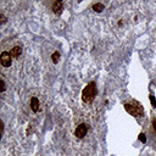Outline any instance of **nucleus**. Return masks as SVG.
Returning a JSON list of instances; mask_svg holds the SVG:
<instances>
[{
	"label": "nucleus",
	"mask_w": 156,
	"mask_h": 156,
	"mask_svg": "<svg viewBox=\"0 0 156 156\" xmlns=\"http://www.w3.org/2000/svg\"><path fill=\"white\" fill-rule=\"evenodd\" d=\"M96 95V85L94 82H90L85 85V88L82 91V99L84 103H91Z\"/></svg>",
	"instance_id": "nucleus-1"
},
{
	"label": "nucleus",
	"mask_w": 156,
	"mask_h": 156,
	"mask_svg": "<svg viewBox=\"0 0 156 156\" xmlns=\"http://www.w3.org/2000/svg\"><path fill=\"white\" fill-rule=\"evenodd\" d=\"M125 109H126V111H127L128 113H131L132 116H135V117L143 116V113H144L143 106H141L139 103H137V101L125 104Z\"/></svg>",
	"instance_id": "nucleus-2"
},
{
	"label": "nucleus",
	"mask_w": 156,
	"mask_h": 156,
	"mask_svg": "<svg viewBox=\"0 0 156 156\" xmlns=\"http://www.w3.org/2000/svg\"><path fill=\"white\" fill-rule=\"evenodd\" d=\"M0 62H1V65L4 67H10L11 66V55L10 53H7V51H3L1 55H0Z\"/></svg>",
	"instance_id": "nucleus-3"
},
{
	"label": "nucleus",
	"mask_w": 156,
	"mask_h": 156,
	"mask_svg": "<svg viewBox=\"0 0 156 156\" xmlns=\"http://www.w3.org/2000/svg\"><path fill=\"white\" fill-rule=\"evenodd\" d=\"M87 132H88V127H87V125H84V123H82V125H79L77 128H76V132H75V134L77 138H84L85 134H87Z\"/></svg>",
	"instance_id": "nucleus-4"
},
{
	"label": "nucleus",
	"mask_w": 156,
	"mask_h": 156,
	"mask_svg": "<svg viewBox=\"0 0 156 156\" xmlns=\"http://www.w3.org/2000/svg\"><path fill=\"white\" fill-rule=\"evenodd\" d=\"M63 10V4L62 1H55L53 4V11L54 13H56V15H60Z\"/></svg>",
	"instance_id": "nucleus-5"
},
{
	"label": "nucleus",
	"mask_w": 156,
	"mask_h": 156,
	"mask_svg": "<svg viewBox=\"0 0 156 156\" xmlns=\"http://www.w3.org/2000/svg\"><path fill=\"white\" fill-rule=\"evenodd\" d=\"M21 54H22V48H21V47H18V45H16V47H13V48L10 50V55H11V57H13V59L18 57Z\"/></svg>",
	"instance_id": "nucleus-6"
},
{
	"label": "nucleus",
	"mask_w": 156,
	"mask_h": 156,
	"mask_svg": "<svg viewBox=\"0 0 156 156\" xmlns=\"http://www.w3.org/2000/svg\"><path fill=\"white\" fill-rule=\"evenodd\" d=\"M31 107L33 110V112H37L39 110V100L37 99L35 96H33V98L31 99Z\"/></svg>",
	"instance_id": "nucleus-7"
},
{
	"label": "nucleus",
	"mask_w": 156,
	"mask_h": 156,
	"mask_svg": "<svg viewBox=\"0 0 156 156\" xmlns=\"http://www.w3.org/2000/svg\"><path fill=\"white\" fill-rule=\"evenodd\" d=\"M104 9H105V6H104V4H101V3H98V4H94V5H93V10L95 12H101Z\"/></svg>",
	"instance_id": "nucleus-8"
},
{
	"label": "nucleus",
	"mask_w": 156,
	"mask_h": 156,
	"mask_svg": "<svg viewBox=\"0 0 156 156\" xmlns=\"http://www.w3.org/2000/svg\"><path fill=\"white\" fill-rule=\"evenodd\" d=\"M51 59H53V62H54V63H57V62H59V59H60V53H59V51H55V53L51 55Z\"/></svg>",
	"instance_id": "nucleus-9"
},
{
	"label": "nucleus",
	"mask_w": 156,
	"mask_h": 156,
	"mask_svg": "<svg viewBox=\"0 0 156 156\" xmlns=\"http://www.w3.org/2000/svg\"><path fill=\"white\" fill-rule=\"evenodd\" d=\"M150 101H151L153 107H156V100H155V96L154 95H150Z\"/></svg>",
	"instance_id": "nucleus-10"
},
{
	"label": "nucleus",
	"mask_w": 156,
	"mask_h": 156,
	"mask_svg": "<svg viewBox=\"0 0 156 156\" xmlns=\"http://www.w3.org/2000/svg\"><path fill=\"white\" fill-rule=\"evenodd\" d=\"M0 83H1V88H0V91H5V89H6V85H5V82H4V79H1L0 81Z\"/></svg>",
	"instance_id": "nucleus-11"
},
{
	"label": "nucleus",
	"mask_w": 156,
	"mask_h": 156,
	"mask_svg": "<svg viewBox=\"0 0 156 156\" xmlns=\"http://www.w3.org/2000/svg\"><path fill=\"white\" fill-rule=\"evenodd\" d=\"M139 140L141 141V143H145L146 139H145V135H144V133H140L139 134Z\"/></svg>",
	"instance_id": "nucleus-12"
},
{
	"label": "nucleus",
	"mask_w": 156,
	"mask_h": 156,
	"mask_svg": "<svg viewBox=\"0 0 156 156\" xmlns=\"http://www.w3.org/2000/svg\"><path fill=\"white\" fill-rule=\"evenodd\" d=\"M0 20H1V23H5L6 22V17L3 15V13H0Z\"/></svg>",
	"instance_id": "nucleus-13"
},
{
	"label": "nucleus",
	"mask_w": 156,
	"mask_h": 156,
	"mask_svg": "<svg viewBox=\"0 0 156 156\" xmlns=\"http://www.w3.org/2000/svg\"><path fill=\"white\" fill-rule=\"evenodd\" d=\"M153 127H154V131H155V134H156V117L154 118V121H153Z\"/></svg>",
	"instance_id": "nucleus-14"
}]
</instances>
